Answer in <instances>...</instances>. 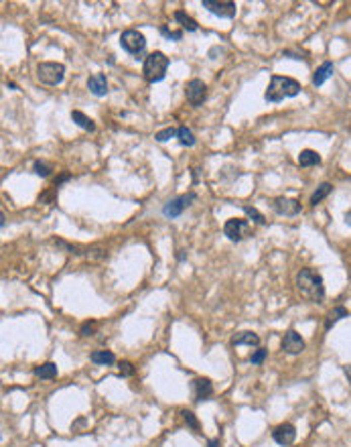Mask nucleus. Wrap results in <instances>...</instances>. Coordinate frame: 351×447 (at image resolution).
Wrapping results in <instances>:
<instances>
[{"label":"nucleus","instance_id":"412c9836","mask_svg":"<svg viewBox=\"0 0 351 447\" xmlns=\"http://www.w3.org/2000/svg\"><path fill=\"white\" fill-rule=\"evenodd\" d=\"M35 374L39 376V378H55L57 376V366L53 364V362H45V364H41L39 368H35Z\"/></svg>","mask_w":351,"mask_h":447},{"label":"nucleus","instance_id":"bb28decb","mask_svg":"<svg viewBox=\"0 0 351 447\" xmlns=\"http://www.w3.org/2000/svg\"><path fill=\"white\" fill-rule=\"evenodd\" d=\"M181 415H183V421L193 429V431H197L199 429V421L195 419V415L191 413V411H181Z\"/></svg>","mask_w":351,"mask_h":447},{"label":"nucleus","instance_id":"473e14b6","mask_svg":"<svg viewBox=\"0 0 351 447\" xmlns=\"http://www.w3.org/2000/svg\"><path fill=\"white\" fill-rule=\"evenodd\" d=\"M207 447H220V439H211V441L207 443Z\"/></svg>","mask_w":351,"mask_h":447},{"label":"nucleus","instance_id":"5701e85b","mask_svg":"<svg viewBox=\"0 0 351 447\" xmlns=\"http://www.w3.org/2000/svg\"><path fill=\"white\" fill-rule=\"evenodd\" d=\"M349 313H347V309L345 307H335L333 311H329V315H327V321H325V328L329 330L333 323H337L339 319H343V317H347Z\"/></svg>","mask_w":351,"mask_h":447},{"label":"nucleus","instance_id":"ddd939ff","mask_svg":"<svg viewBox=\"0 0 351 447\" xmlns=\"http://www.w3.org/2000/svg\"><path fill=\"white\" fill-rule=\"evenodd\" d=\"M193 390H195V398L201 400H209L213 396V384L209 378H195L193 380Z\"/></svg>","mask_w":351,"mask_h":447},{"label":"nucleus","instance_id":"6ab92c4d","mask_svg":"<svg viewBox=\"0 0 351 447\" xmlns=\"http://www.w3.org/2000/svg\"><path fill=\"white\" fill-rule=\"evenodd\" d=\"M71 120L77 124V126H81L83 130H96V124H94V120L90 118V116H85L83 112H79V110H73L71 112Z\"/></svg>","mask_w":351,"mask_h":447},{"label":"nucleus","instance_id":"9b49d317","mask_svg":"<svg viewBox=\"0 0 351 447\" xmlns=\"http://www.w3.org/2000/svg\"><path fill=\"white\" fill-rule=\"evenodd\" d=\"M282 350L286 352V354H300L302 350H304V340L300 338V334H296L294 330H288L286 334H284V338H282Z\"/></svg>","mask_w":351,"mask_h":447},{"label":"nucleus","instance_id":"f257e3e1","mask_svg":"<svg viewBox=\"0 0 351 447\" xmlns=\"http://www.w3.org/2000/svg\"><path fill=\"white\" fill-rule=\"evenodd\" d=\"M296 289L304 299H309L313 303H323V299H325L323 276L313 268H302L296 274Z\"/></svg>","mask_w":351,"mask_h":447},{"label":"nucleus","instance_id":"20e7f679","mask_svg":"<svg viewBox=\"0 0 351 447\" xmlns=\"http://www.w3.org/2000/svg\"><path fill=\"white\" fill-rule=\"evenodd\" d=\"M37 77H39V82H43L47 86H57L65 77V65L63 63H55V61L39 63L37 65Z\"/></svg>","mask_w":351,"mask_h":447},{"label":"nucleus","instance_id":"f8f14e48","mask_svg":"<svg viewBox=\"0 0 351 447\" xmlns=\"http://www.w3.org/2000/svg\"><path fill=\"white\" fill-rule=\"evenodd\" d=\"M272 439H274L278 445H290V443H294V439H296V429H294V425H290V423L278 425V427L272 431Z\"/></svg>","mask_w":351,"mask_h":447},{"label":"nucleus","instance_id":"6e6552de","mask_svg":"<svg viewBox=\"0 0 351 447\" xmlns=\"http://www.w3.org/2000/svg\"><path fill=\"white\" fill-rule=\"evenodd\" d=\"M185 96H187L191 106H201L207 98V86L201 79H191L185 88Z\"/></svg>","mask_w":351,"mask_h":447},{"label":"nucleus","instance_id":"7c9ffc66","mask_svg":"<svg viewBox=\"0 0 351 447\" xmlns=\"http://www.w3.org/2000/svg\"><path fill=\"white\" fill-rule=\"evenodd\" d=\"M120 374H122V376H132V374H134V366H132L130 362H122V364H120Z\"/></svg>","mask_w":351,"mask_h":447},{"label":"nucleus","instance_id":"7ed1b4c3","mask_svg":"<svg viewBox=\"0 0 351 447\" xmlns=\"http://www.w3.org/2000/svg\"><path fill=\"white\" fill-rule=\"evenodd\" d=\"M166 69H168V57H166L162 51H152V53L144 59V65H142L144 79L150 82V84L164 79Z\"/></svg>","mask_w":351,"mask_h":447},{"label":"nucleus","instance_id":"39448f33","mask_svg":"<svg viewBox=\"0 0 351 447\" xmlns=\"http://www.w3.org/2000/svg\"><path fill=\"white\" fill-rule=\"evenodd\" d=\"M120 45H122V49L128 51L130 55H138V53L144 51L146 39H144L142 33H138V31H134V29H128V31H124V33L120 35Z\"/></svg>","mask_w":351,"mask_h":447},{"label":"nucleus","instance_id":"f3484780","mask_svg":"<svg viewBox=\"0 0 351 447\" xmlns=\"http://www.w3.org/2000/svg\"><path fill=\"white\" fill-rule=\"evenodd\" d=\"M90 360L94 364H98V366H110V364L116 362V356L112 352H108V350H96V352H92Z\"/></svg>","mask_w":351,"mask_h":447},{"label":"nucleus","instance_id":"4be33fe9","mask_svg":"<svg viewBox=\"0 0 351 447\" xmlns=\"http://www.w3.org/2000/svg\"><path fill=\"white\" fill-rule=\"evenodd\" d=\"M174 19H177V21L183 25V29H187V31H197V29H199L197 21H195V19H191L189 15H185L183 11H177V13H174Z\"/></svg>","mask_w":351,"mask_h":447},{"label":"nucleus","instance_id":"1a4fd4ad","mask_svg":"<svg viewBox=\"0 0 351 447\" xmlns=\"http://www.w3.org/2000/svg\"><path fill=\"white\" fill-rule=\"evenodd\" d=\"M248 232V222L240 220V218H230L224 226V234L232 240V242H240Z\"/></svg>","mask_w":351,"mask_h":447},{"label":"nucleus","instance_id":"c756f323","mask_svg":"<svg viewBox=\"0 0 351 447\" xmlns=\"http://www.w3.org/2000/svg\"><path fill=\"white\" fill-rule=\"evenodd\" d=\"M266 356H268V350H262V348H260V350H256V352L252 354L250 362H252V364H262V362L266 360Z\"/></svg>","mask_w":351,"mask_h":447},{"label":"nucleus","instance_id":"a211bd4d","mask_svg":"<svg viewBox=\"0 0 351 447\" xmlns=\"http://www.w3.org/2000/svg\"><path fill=\"white\" fill-rule=\"evenodd\" d=\"M321 163V157L317 151H311V148H306V151H302L298 155V165L300 167H313V165H319Z\"/></svg>","mask_w":351,"mask_h":447},{"label":"nucleus","instance_id":"2f4dec72","mask_svg":"<svg viewBox=\"0 0 351 447\" xmlns=\"http://www.w3.org/2000/svg\"><path fill=\"white\" fill-rule=\"evenodd\" d=\"M96 330V323H83L81 326V336H92Z\"/></svg>","mask_w":351,"mask_h":447},{"label":"nucleus","instance_id":"a878e982","mask_svg":"<svg viewBox=\"0 0 351 447\" xmlns=\"http://www.w3.org/2000/svg\"><path fill=\"white\" fill-rule=\"evenodd\" d=\"M172 136H177V130H174L172 126H168V128H164V130H158L154 138H156L158 142H164V140H168V138H172Z\"/></svg>","mask_w":351,"mask_h":447},{"label":"nucleus","instance_id":"cd10ccee","mask_svg":"<svg viewBox=\"0 0 351 447\" xmlns=\"http://www.w3.org/2000/svg\"><path fill=\"white\" fill-rule=\"evenodd\" d=\"M33 169H35V173L41 175V177H49V173H51V167H49L47 163H43V161H35Z\"/></svg>","mask_w":351,"mask_h":447},{"label":"nucleus","instance_id":"f704fd0d","mask_svg":"<svg viewBox=\"0 0 351 447\" xmlns=\"http://www.w3.org/2000/svg\"><path fill=\"white\" fill-rule=\"evenodd\" d=\"M345 222H347V224H351V212H347V216H345Z\"/></svg>","mask_w":351,"mask_h":447},{"label":"nucleus","instance_id":"393cba45","mask_svg":"<svg viewBox=\"0 0 351 447\" xmlns=\"http://www.w3.org/2000/svg\"><path fill=\"white\" fill-rule=\"evenodd\" d=\"M244 212H246V214H248V216H250V218H252L256 224H266V218H264V216H262V214L256 210V208H252V206H244Z\"/></svg>","mask_w":351,"mask_h":447},{"label":"nucleus","instance_id":"423d86ee","mask_svg":"<svg viewBox=\"0 0 351 447\" xmlns=\"http://www.w3.org/2000/svg\"><path fill=\"white\" fill-rule=\"evenodd\" d=\"M201 5H203V9H207L211 15H215V17H220V19H234L236 17V11H238V7H236V3H232V0H201Z\"/></svg>","mask_w":351,"mask_h":447},{"label":"nucleus","instance_id":"dca6fc26","mask_svg":"<svg viewBox=\"0 0 351 447\" xmlns=\"http://www.w3.org/2000/svg\"><path fill=\"white\" fill-rule=\"evenodd\" d=\"M260 338L254 332H240L232 338V346H258Z\"/></svg>","mask_w":351,"mask_h":447},{"label":"nucleus","instance_id":"4468645a","mask_svg":"<svg viewBox=\"0 0 351 447\" xmlns=\"http://www.w3.org/2000/svg\"><path fill=\"white\" fill-rule=\"evenodd\" d=\"M87 88L94 96H106L108 94V79L104 73H96L87 79Z\"/></svg>","mask_w":351,"mask_h":447},{"label":"nucleus","instance_id":"9d476101","mask_svg":"<svg viewBox=\"0 0 351 447\" xmlns=\"http://www.w3.org/2000/svg\"><path fill=\"white\" fill-rule=\"evenodd\" d=\"M272 208H274V212L276 214H280V216H296V214H300V201H296V199H288V197H276L274 201H272Z\"/></svg>","mask_w":351,"mask_h":447},{"label":"nucleus","instance_id":"f03ea898","mask_svg":"<svg viewBox=\"0 0 351 447\" xmlns=\"http://www.w3.org/2000/svg\"><path fill=\"white\" fill-rule=\"evenodd\" d=\"M300 84L292 77H282V75H272L270 77V84L264 92V98L266 102H282L284 98H292V96H298L300 94Z\"/></svg>","mask_w":351,"mask_h":447},{"label":"nucleus","instance_id":"c85d7f7f","mask_svg":"<svg viewBox=\"0 0 351 447\" xmlns=\"http://www.w3.org/2000/svg\"><path fill=\"white\" fill-rule=\"evenodd\" d=\"M160 33H162L166 39H172V41H181V39H183V33H181V31H168L166 27H160Z\"/></svg>","mask_w":351,"mask_h":447},{"label":"nucleus","instance_id":"72a5a7b5","mask_svg":"<svg viewBox=\"0 0 351 447\" xmlns=\"http://www.w3.org/2000/svg\"><path fill=\"white\" fill-rule=\"evenodd\" d=\"M345 374H347V378L351 380V364H349V366H345Z\"/></svg>","mask_w":351,"mask_h":447},{"label":"nucleus","instance_id":"aec40b11","mask_svg":"<svg viewBox=\"0 0 351 447\" xmlns=\"http://www.w3.org/2000/svg\"><path fill=\"white\" fill-rule=\"evenodd\" d=\"M331 191H333V185H331V183H321V185L317 187V191L311 195V204H313V206L321 204V201H323V199H325V197H327Z\"/></svg>","mask_w":351,"mask_h":447},{"label":"nucleus","instance_id":"b1692460","mask_svg":"<svg viewBox=\"0 0 351 447\" xmlns=\"http://www.w3.org/2000/svg\"><path fill=\"white\" fill-rule=\"evenodd\" d=\"M177 136H179V142H181L183 146H193V144H195V136H193V132H191L187 126L177 128Z\"/></svg>","mask_w":351,"mask_h":447},{"label":"nucleus","instance_id":"2eb2a0df","mask_svg":"<svg viewBox=\"0 0 351 447\" xmlns=\"http://www.w3.org/2000/svg\"><path fill=\"white\" fill-rule=\"evenodd\" d=\"M333 73H335V65H333L331 61H325V63H321V65L317 67V71H315V75H313V84H315V86H323L329 77H333Z\"/></svg>","mask_w":351,"mask_h":447},{"label":"nucleus","instance_id":"0eeeda50","mask_svg":"<svg viewBox=\"0 0 351 447\" xmlns=\"http://www.w3.org/2000/svg\"><path fill=\"white\" fill-rule=\"evenodd\" d=\"M195 193H187V195H179V197H174L172 201H168L164 208H162V214L166 216V218H177V216H181L183 214V210H187L189 206H191V201H195Z\"/></svg>","mask_w":351,"mask_h":447}]
</instances>
